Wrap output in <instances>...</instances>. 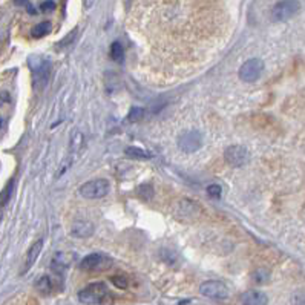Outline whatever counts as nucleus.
<instances>
[{"label":"nucleus","instance_id":"obj_19","mask_svg":"<svg viewBox=\"0 0 305 305\" xmlns=\"http://www.w3.org/2000/svg\"><path fill=\"white\" fill-rule=\"evenodd\" d=\"M143 117H144V109H143V107L135 106V107H132V109H130V112H129V115H127V121H130V123H137V121H140Z\"/></svg>","mask_w":305,"mask_h":305},{"label":"nucleus","instance_id":"obj_7","mask_svg":"<svg viewBox=\"0 0 305 305\" xmlns=\"http://www.w3.org/2000/svg\"><path fill=\"white\" fill-rule=\"evenodd\" d=\"M203 146V135L198 130H186L178 138V147L183 152H197Z\"/></svg>","mask_w":305,"mask_h":305},{"label":"nucleus","instance_id":"obj_3","mask_svg":"<svg viewBox=\"0 0 305 305\" xmlns=\"http://www.w3.org/2000/svg\"><path fill=\"white\" fill-rule=\"evenodd\" d=\"M80 195L86 200H99L107 195L109 192V181L103 180V178H97V180H91L88 183H85L80 187Z\"/></svg>","mask_w":305,"mask_h":305},{"label":"nucleus","instance_id":"obj_27","mask_svg":"<svg viewBox=\"0 0 305 305\" xmlns=\"http://www.w3.org/2000/svg\"><path fill=\"white\" fill-rule=\"evenodd\" d=\"M94 5V0H85V6L86 8H91Z\"/></svg>","mask_w":305,"mask_h":305},{"label":"nucleus","instance_id":"obj_4","mask_svg":"<svg viewBox=\"0 0 305 305\" xmlns=\"http://www.w3.org/2000/svg\"><path fill=\"white\" fill-rule=\"evenodd\" d=\"M301 5L298 0H281L278 2L272 9V20L273 22H285L292 18L298 11Z\"/></svg>","mask_w":305,"mask_h":305},{"label":"nucleus","instance_id":"obj_6","mask_svg":"<svg viewBox=\"0 0 305 305\" xmlns=\"http://www.w3.org/2000/svg\"><path fill=\"white\" fill-rule=\"evenodd\" d=\"M112 261L102 253H91L85 256L80 262V269L83 272H103L109 269Z\"/></svg>","mask_w":305,"mask_h":305},{"label":"nucleus","instance_id":"obj_21","mask_svg":"<svg viewBox=\"0 0 305 305\" xmlns=\"http://www.w3.org/2000/svg\"><path fill=\"white\" fill-rule=\"evenodd\" d=\"M207 195L210 198H219L222 195V187L219 184H210L207 186Z\"/></svg>","mask_w":305,"mask_h":305},{"label":"nucleus","instance_id":"obj_13","mask_svg":"<svg viewBox=\"0 0 305 305\" xmlns=\"http://www.w3.org/2000/svg\"><path fill=\"white\" fill-rule=\"evenodd\" d=\"M72 255H69V253H66V252H59L55 256H54V259H52V269L57 272V273H62L63 270H66L69 265H71V262H72Z\"/></svg>","mask_w":305,"mask_h":305},{"label":"nucleus","instance_id":"obj_14","mask_svg":"<svg viewBox=\"0 0 305 305\" xmlns=\"http://www.w3.org/2000/svg\"><path fill=\"white\" fill-rule=\"evenodd\" d=\"M200 213V207L195 203H190L187 200L180 203V218L183 219H195Z\"/></svg>","mask_w":305,"mask_h":305},{"label":"nucleus","instance_id":"obj_22","mask_svg":"<svg viewBox=\"0 0 305 305\" xmlns=\"http://www.w3.org/2000/svg\"><path fill=\"white\" fill-rule=\"evenodd\" d=\"M110 281H112V284L115 285V287H118V289H127V279L124 278V276H121V275H118V276H112L110 278Z\"/></svg>","mask_w":305,"mask_h":305},{"label":"nucleus","instance_id":"obj_5","mask_svg":"<svg viewBox=\"0 0 305 305\" xmlns=\"http://www.w3.org/2000/svg\"><path fill=\"white\" fill-rule=\"evenodd\" d=\"M264 72V63L259 59H250L239 68V79L245 83L256 82Z\"/></svg>","mask_w":305,"mask_h":305},{"label":"nucleus","instance_id":"obj_8","mask_svg":"<svg viewBox=\"0 0 305 305\" xmlns=\"http://www.w3.org/2000/svg\"><path fill=\"white\" fill-rule=\"evenodd\" d=\"M224 158L232 167H241L249 163L250 155H249V150L242 146H230L228 149H225Z\"/></svg>","mask_w":305,"mask_h":305},{"label":"nucleus","instance_id":"obj_2","mask_svg":"<svg viewBox=\"0 0 305 305\" xmlns=\"http://www.w3.org/2000/svg\"><path fill=\"white\" fill-rule=\"evenodd\" d=\"M110 292L104 282H94L79 292V301L88 305L104 304L110 298Z\"/></svg>","mask_w":305,"mask_h":305},{"label":"nucleus","instance_id":"obj_10","mask_svg":"<svg viewBox=\"0 0 305 305\" xmlns=\"http://www.w3.org/2000/svg\"><path fill=\"white\" fill-rule=\"evenodd\" d=\"M42 247H43V239L35 241V242L29 247V250H28V253H26V256H25V264H23V267H22V273H26V272L35 264V261H37V258H39V255H40V252H42Z\"/></svg>","mask_w":305,"mask_h":305},{"label":"nucleus","instance_id":"obj_17","mask_svg":"<svg viewBox=\"0 0 305 305\" xmlns=\"http://www.w3.org/2000/svg\"><path fill=\"white\" fill-rule=\"evenodd\" d=\"M49 32H51V23H49V22H42V23L35 25V26L32 28V31H31L32 37H35V39L45 37V35L49 34Z\"/></svg>","mask_w":305,"mask_h":305},{"label":"nucleus","instance_id":"obj_9","mask_svg":"<svg viewBox=\"0 0 305 305\" xmlns=\"http://www.w3.org/2000/svg\"><path fill=\"white\" fill-rule=\"evenodd\" d=\"M200 293L207 298H212V299L228 298V289L225 287V284H222L219 281H205L200 287Z\"/></svg>","mask_w":305,"mask_h":305},{"label":"nucleus","instance_id":"obj_18","mask_svg":"<svg viewBox=\"0 0 305 305\" xmlns=\"http://www.w3.org/2000/svg\"><path fill=\"white\" fill-rule=\"evenodd\" d=\"M109 55H110V59L113 60V62H123L124 60V49H123V46H121V43H118V42H113L112 45H110V52H109Z\"/></svg>","mask_w":305,"mask_h":305},{"label":"nucleus","instance_id":"obj_12","mask_svg":"<svg viewBox=\"0 0 305 305\" xmlns=\"http://www.w3.org/2000/svg\"><path fill=\"white\" fill-rule=\"evenodd\" d=\"M74 238H88L94 233V225L89 221H75L71 227Z\"/></svg>","mask_w":305,"mask_h":305},{"label":"nucleus","instance_id":"obj_15","mask_svg":"<svg viewBox=\"0 0 305 305\" xmlns=\"http://www.w3.org/2000/svg\"><path fill=\"white\" fill-rule=\"evenodd\" d=\"M35 289L42 293V295H49L55 290V282L52 281V278L49 275L42 276L37 282H35Z\"/></svg>","mask_w":305,"mask_h":305},{"label":"nucleus","instance_id":"obj_16","mask_svg":"<svg viewBox=\"0 0 305 305\" xmlns=\"http://www.w3.org/2000/svg\"><path fill=\"white\" fill-rule=\"evenodd\" d=\"M124 154H126L127 157H130L132 160H147V158L152 157L149 152H146L144 149L137 147V146H129V147L124 150Z\"/></svg>","mask_w":305,"mask_h":305},{"label":"nucleus","instance_id":"obj_26","mask_svg":"<svg viewBox=\"0 0 305 305\" xmlns=\"http://www.w3.org/2000/svg\"><path fill=\"white\" fill-rule=\"evenodd\" d=\"M43 11H52L54 8H55V3L52 2V0H46V2H43L42 3V6H40Z\"/></svg>","mask_w":305,"mask_h":305},{"label":"nucleus","instance_id":"obj_24","mask_svg":"<svg viewBox=\"0 0 305 305\" xmlns=\"http://www.w3.org/2000/svg\"><path fill=\"white\" fill-rule=\"evenodd\" d=\"M17 5H23V6H26L28 8V11L31 12V14H35V9H34V6L29 3V0H14Z\"/></svg>","mask_w":305,"mask_h":305},{"label":"nucleus","instance_id":"obj_20","mask_svg":"<svg viewBox=\"0 0 305 305\" xmlns=\"http://www.w3.org/2000/svg\"><path fill=\"white\" fill-rule=\"evenodd\" d=\"M137 194L140 195V198H143V200H150L152 197H154V189H152V186H149V184H141L140 187H138V190H137Z\"/></svg>","mask_w":305,"mask_h":305},{"label":"nucleus","instance_id":"obj_11","mask_svg":"<svg viewBox=\"0 0 305 305\" xmlns=\"http://www.w3.org/2000/svg\"><path fill=\"white\" fill-rule=\"evenodd\" d=\"M241 301L244 305H267L269 298L259 290H249L242 295Z\"/></svg>","mask_w":305,"mask_h":305},{"label":"nucleus","instance_id":"obj_1","mask_svg":"<svg viewBox=\"0 0 305 305\" xmlns=\"http://www.w3.org/2000/svg\"><path fill=\"white\" fill-rule=\"evenodd\" d=\"M29 68L32 72V85L35 89H42L46 86L51 75V62L40 55L29 57Z\"/></svg>","mask_w":305,"mask_h":305},{"label":"nucleus","instance_id":"obj_25","mask_svg":"<svg viewBox=\"0 0 305 305\" xmlns=\"http://www.w3.org/2000/svg\"><path fill=\"white\" fill-rule=\"evenodd\" d=\"M75 34H77V31H72L68 37H65V40L63 42H60L59 43V48H63L65 45H68V43H71L72 40H74V37H75Z\"/></svg>","mask_w":305,"mask_h":305},{"label":"nucleus","instance_id":"obj_23","mask_svg":"<svg viewBox=\"0 0 305 305\" xmlns=\"http://www.w3.org/2000/svg\"><path fill=\"white\" fill-rule=\"evenodd\" d=\"M253 279H255L258 284H264V282L269 279V273H267L265 270H258V272H255Z\"/></svg>","mask_w":305,"mask_h":305}]
</instances>
